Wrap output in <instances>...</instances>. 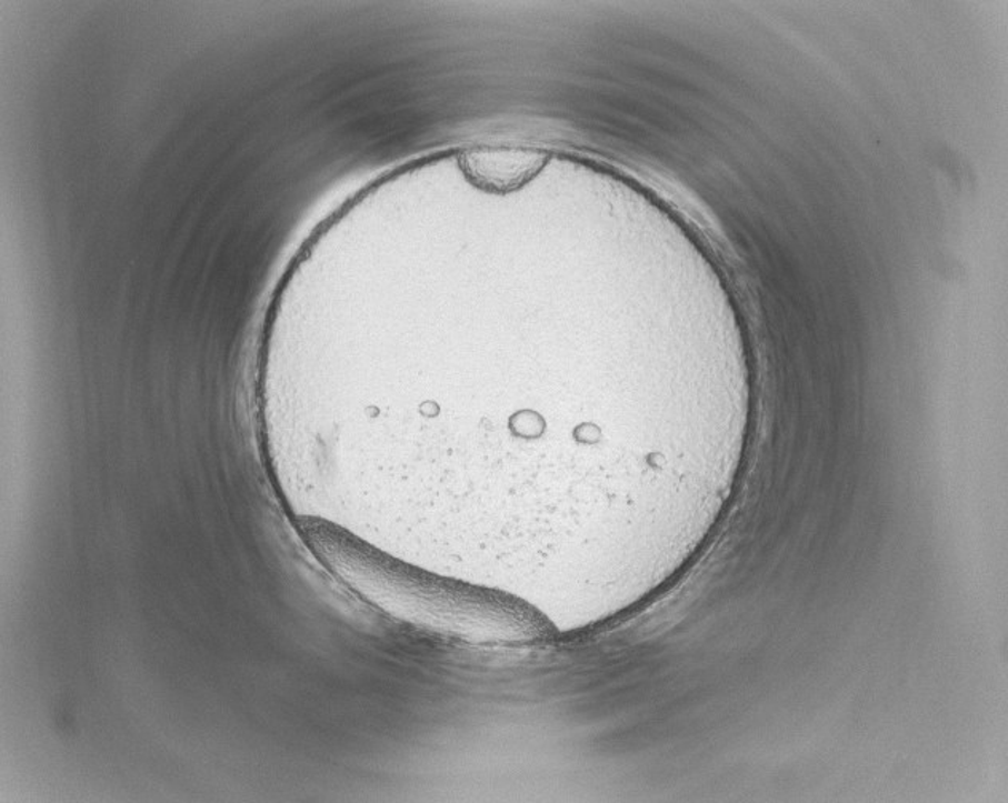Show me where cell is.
Listing matches in <instances>:
<instances>
[{"mask_svg":"<svg viewBox=\"0 0 1008 803\" xmlns=\"http://www.w3.org/2000/svg\"><path fill=\"white\" fill-rule=\"evenodd\" d=\"M531 157L522 150H490L475 157L476 172L490 183L515 182L531 168Z\"/></svg>","mask_w":1008,"mask_h":803,"instance_id":"cell-1","label":"cell"}]
</instances>
